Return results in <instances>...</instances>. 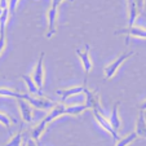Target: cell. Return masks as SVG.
<instances>
[{"instance_id":"obj_4","label":"cell","mask_w":146,"mask_h":146,"mask_svg":"<svg viewBox=\"0 0 146 146\" xmlns=\"http://www.w3.org/2000/svg\"><path fill=\"white\" fill-rule=\"evenodd\" d=\"M143 1L145 0H127L128 8V27L135 26V22L140 17L143 9Z\"/></svg>"},{"instance_id":"obj_14","label":"cell","mask_w":146,"mask_h":146,"mask_svg":"<svg viewBox=\"0 0 146 146\" xmlns=\"http://www.w3.org/2000/svg\"><path fill=\"white\" fill-rule=\"evenodd\" d=\"M136 133L138 137L141 138H146V119H145V114L143 111H138V116H137V121H136Z\"/></svg>"},{"instance_id":"obj_26","label":"cell","mask_w":146,"mask_h":146,"mask_svg":"<svg viewBox=\"0 0 146 146\" xmlns=\"http://www.w3.org/2000/svg\"><path fill=\"white\" fill-rule=\"evenodd\" d=\"M138 110L140 111H146V100H143L142 102L138 104Z\"/></svg>"},{"instance_id":"obj_25","label":"cell","mask_w":146,"mask_h":146,"mask_svg":"<svg viewBox=\"0 0 146 146\" xmlns=\"http://www.w3.org/2000/svg\"><path fill=\"white\" fill-rule=\"evenodd\" d=\"M25 142H26V146H38V142L35 140H33V138H27Z\"/></svg>"},{"instance_id":"obj_19","label":"cell","mask_w":146,"mask_h":146,"mask_svg":"<svg viewBox=\"0 0 146 146\" xmlns=\"http://www.w3.org/2000/svg\"><path fill=\"white\" fill-rule=\"evenodd\" d=\"M138 136L136 132H131L128 133L127 136H124V137H120V140L116 141V145L115 146H128L133 142L135 140H137Z\"/></svg>"},{"instance_id":"obj_8","label":"cell","mask_w":146,"mask_h":146,"mask_svg":"<svg viewBox=\"0 0 146 146\" xmlns=\"http://www.w3.org/2000/svg\"><path fill=\"white\" fill-rule=\"evenodd\" d=\"M116 35L119 34H124L127 35V39H125V44L129 43V38L133 36V38H140V39H146V29L138 27V26H132V27H125V29H120V30L115 31Z\"/></svg>"},{"instance_id":"obj_13","label":"cell","mask_w":146,"mask_h":146,"mask_svg":"<svg viewBox=\"0 0 146 146\" xmlns=\"http://www.w3.org/2000/svg\"><path fill=\"white\" fill-rule=\"evenodd\" d=\"M119 106H120V101H116L113 106V111H111L110 119H109L111 127H113L116 132H119V129H120V127H121V119H120V115H119Z\"/></svg>"},{"instance_id":"obj_20","label":"cell","mask_w":146,"mask_h":146,"mask_svg":"<svg viewBox=\"0 0 146 146\" xmlns=\"http://www.w3.org/2000/svg\"><path fill=\"white\" fill-rule=\"evenodd\" d=\"M23 135H25V133H23L22 131H19L14 137L11 138L9 142H7L5 145H3V146H22L23 145Z\"/></svg>"},{"instance_id":"obj_12","label":"cell","mask_w":146,"mask_h":146,"mask_svg":"<svg viewBox=\"0 0 146 146\" xmlns=\"http://www.w3.org/2000/svg\"><path fill=\"white\" fill-rule=\"evenodd\" d=\"M62 115H66V105H64V104H56V105L50 109V111L48 113V115L44 118V120L49 124V123H52L53 120L58 119Z\"/></svg>"},{"instance_id":"obj_24","label":"cell","mask_w":146,"mask_h":146,"mask_svg":"<svg viewBox=\"0 0 146 146\" xmlns=\"http://www.w3.org/2000/svg\"><path fill=\"white\" fill-rule=\"evenodd\" d=\"M18 1H19V0H9V1H8V11H9L11 17H13L14 13H16V9H17V5H18Z\"/></svg>"},{"instance_id":"obj_21","label":"cell","mask_w":146,"mask_h":146,"mask_svg":"<svg viewBox=\"0 0 146 146\" xmlns=\"http://www.w3.org/2000/svg\"><path fill=\"white\" fill-rule=\"evenodd\" d=\"M13 123H16L14 119H12L11 116H8L5 113H1V111H0V124H3L4 127L8 129L9 133H11V128H12V124Z\"/></svg>"},{"instance_id":"obj_6","label":"cell","mask_w":146,"mask_h":146,"mask_svg":"<svg viewBox=\"0 0 146 146\" xmlns=\"http://www.w3.org/2000/svg\"><path fill=\"white\" fill-rule=\"evenodd\" d=\"M44 57H45V53L41 52L40 56H39V60L35 65V69L33 71V80L35 82V84L38 86L39 89H43L44 87V78H45V70H44Z\"/></svg>"},{"instance_id":"obj_9","label":"cell","mask_w":146,"mask_h":146,"mask_svg":"<svg viewBox=\"0 0 146 146\" xmlns=\"http://www.w3.org/2000/svg\"><path fill=\"white\" fill-rule=\"evenodd\" d=\"M86 94V105L88 106V109H91L92 111H100V113L104 114L101 109V102H100V96L97 91H89L87 88V91L84 92Z\"/></svg>"},{"instance_id":"obj_18","label":"cell","mask_w":146,"mask_h":146,"mask_svg":"<svg viewBox=\"0 0 146 146\" xmlns=\"http://www.w3.org/2000/svg\"><path fill=\"white\" fill-rule=\"evenodd\" d=\"M23 96H25V93L12 91V89L5 88V87L0 88V97H12V98H16V100H23Z\"/></svg>"},{"instance_id":"obj_22","label":"cell","mask_w":146,"mask_h":146,"mask_svg":"<svg viewBox=\"0 0 146 146\" xmlns=\"http://www.w3.org/2000/svg\"><path fill=\"white\" fill-rule=\"evenodd\" d=\"M9 18H11V14H9L8 8L3 12V16L0 17V31H5L7 29V23H8Z\"/></svg>"},{"instance_id":"obj_5","label":"cell","mask_w":146,"mask_h":146,"mask_svg":"<svg viewBox=\"0 0 146 146\" xmlns=\"http://www.w3.org/2000/svg\"><path fill=\"white\" fill-rule=\"evenodd\" d=\"M23 100L27 101L33 108L40 109V110H49L56 105L54 102H52L50 100H48L44 96H31L30 93H25Z\"/></svg>"},{"instance_id":"obj_15","label":"cell","mask_w":146,"mask_h":146,"mask_svg":"<svg viewBox=\"0 0 146 146\" xmlns=\"http://www.w3.org/2000/svg\"><path fill=\"white\" fill-rule=\"evenodd\" d=\"M22 80L25 82V84H26V87H27V89H29V93L31 94V96H43L41 94V89H39L38 88V86L35 84V82L33 80V78L30 76V75H22Z\"/></svg>"},{"instance_id":"obj_3","label":"cell","mask_w":146,"mask_h":146,"mask_svg":"<svg viewBox=\"0 0 146 146\" xmlns=\"http://www.w3.org/2000/svg\"><path fill=\"white\" fill-rule=\"evenodd\" d=\"M58 7L60 3L52 1L49 11H48V29H47V39H52L57 33V17H58Z\"/></svg>"},{"instance_id":"obj_27","label":"cell","mask_w":146,"mask_h":146,"mask_svg":"<svg viewBox=\"0 0 146 146\" xmlns=\"http://www.w3.org/2000/svg\"><path fill=\"white\" fill-rule=\"evenodd\" d=\"M52 1H57V3H62L64 0H52ZM69 1H74V0H69Z\"/></svg>"},{"instance_id":"obj_23","label":"cell","mask_w":146,"mask_h":146,"mask_svg":"<svg viewBox=\"0 0 146 146\" xmlns=\"http://www.w3.org/2000/svg\"><path fill=\"white\" fill-rule=\"evenodd\" d=\"M5 47H7L5 31H0V56L3 54V52L5 50Z\"/></svg>"},{"instance_id":"obj_1","label":"cell","mask_w":146,"mask_h":146,"mask_svg":"<svg viewBox=\"0 0 146 146\" xmlns=\"http://www.w3.org/2000/svg\"><path fill=\"white\" fill-rule=\"evenodd\" d=\"M76 54L79 57L80 62H82L83 70L86 72V79H84V86L87 84V79H88L89 72L93 69V61L91 58V45L89 44H84V49H80V48H76Z\"/></svg>"},{"instance_id":"obj_16","label":"cell","mask_w":146,"mask_h":146,"mask_svg":"<svg viewBox=\"0 0 146 146\" xmlns=\"http://www.w3.org/2000/svg\"><path fill=\"white\" fill-rule=\"evenodd\" d=\"M47 127H48V123L44 120V119H43V120H41L40 123L36 125V127H34L33 132H31V138H33V140H35L36 142H38V141L41 138V136L44 135Z\"/></svg>"},{"instance_id":"obj_28","label":"cell","mask_w":146,"mask_h":146,"mask_svg":"<svg viewBox=\"0 0 146 146\" xmlns=\"http://www.w3.org/2000/svg\"><path fill=\"white\" fill-rule=\"evenodd\" d=\"M22 146H26V142H23V145Z\"/></svg>"},{"instance_id":"obj_17","label":"cell","mask_w":146,"mask_h":146,"mask_svg":"<svg viewBox=\"0 0 146 146\" xmlns=\"http://www.w3.org/2000/svg\"><path fill=\"white\" fill-rule=\"evenodd\" d=\"M86 110H89L86 104H75V105L66 106V115H80Z\"/></svg>"},{"instance_id":"obj_2","label":"cell","mask_w":146,"mask_h":146,"mask_svg":"<svg viewBox=\"0 0 146 146\" xmlns=\"http://www.w3.org/2000/svg\"><path fill=\"white\" fill-rule=\"evenodd\" d=\"M133 54H135L133 50H128V52H124V53H121V54H119L113 62H110V64L104 69V74H105L106 79L109 80V79H111V78H114V75L116 74V71L119 70V67H120L129 57H132Z\"/></svg>"},{"instance_id":"obj_10","label":"cell","mask_w":146,"mask_h":146,"mask_svg":"<svg viewBox=\"0 0 146 146\" xmlns=\"http://www.w3.org/2000/svg\"><path fill=\"white\" fill-rule=\"evenodd\" d=\"M93 115H94V119H96V121L101 125L104 129L106 131V132L109 133V135H111L114 138H115L116 141L118 140H120V137H119V135H118V132H116L115 129H114L113 127H111V124H110V121H109V119H106V116H105V114H102V113H100V111H96L94 110L93 111Z\"/></svg>"},{"instance_id":"obj_7","label":"cell","mask_w":146,"mask_h":146,"mask_svg":"<svg viewBox=\"0 0 146 146\" xmlns=\"http://www.w3.org/2000/svg\"><path fill=\"white\" fill-rule=\"evenodd\" d=\"M87 91V87L83 84V86H75V87H70V88H64V89H57L56 94L61 97L62 102L67 101L70 97H75L79 96V94L84 93Z\"/></svg>"},{"instance_id":"obj_11","label":"cell","mask_w":146,"mask_h":146,"mask_svg":"<svg viewBox=\"0 0 146 146\" xmlns=\"http://www.w3.org/2000/svg\"><path fill=\"white\" fill-rule=\"evenodd\" d=\"M17 105L19 109V114L21 118L25 123H31L34 119V114H33V106L29 104L25 100H17Z\"/></svg>"}]
</instances>
